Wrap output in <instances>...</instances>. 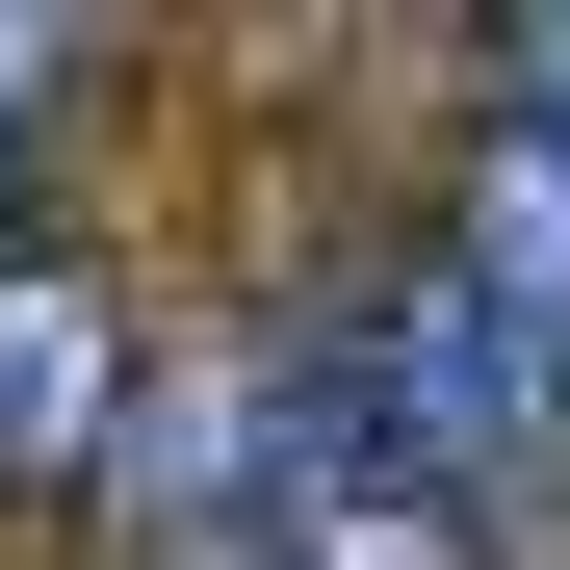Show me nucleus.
<instances>
[{"mask_svg": "<svg viewBox=\"0 0 570 570\" xmlns=\"http://www.w3.org/2000/svg\"><path fill=\"white\" fill-rule=\"evenodd\" d=\"M312 363H337V415L390 441L441 519H519V493H544V441H570V390L519 363V312H493L466 259H390V285H363V312H337Z\"/></svg>", "mask_w": 570, "mask_h": 570, "instance_id": "nucleus-1", "label": "nucleus"}, {"mask_svg": "<svg viewBox=\"0 0 570 570\" xmlns=\"http://www.w3.org/2000/svg\"><path fill=\"white\" fill-rule=\"evenodd\" d=\"M105 415H130V337H105V285L0 259V493H52V466H105Z\"/></svg>", "mask_w": 570, "mask_h": 570, "instance_id": "nucleus-2", "label": "nucleus"}, {"mask_svg": "<svg viewBox=\"0 0 570 570\" xmlns=\"http://www.w3.org/2000/svg\"><path fill=\"white\" fill-rule=\"evenodd\" d=\"M466 285H493V312H519V363H544V390H570V156H466V234H441Z\"/></svg>", "mask_w": 570, "mask_h": 570, "instance_id": "nucleus-3", "label": "nucleus"}, {"mask_svg": "<svg viewBox=\"0 0 570 570\" xmlns=\"http://www.w3.org/2000/svg\"><path fill=\"white\" fill-rule=\"evenodd\" d=\"M52 105H78V27L0 0V259H27V181H52Z\"/></svg>", "mask_w": 570, "mask_h": 570, "instance_id": "nucleus-4", "label": "nucleus"}, {"mask_svg": "<svg viewBox=\"0 0 570 570\" xmlns=\"http://www.w3.org/2000/svg\"><path fill=\"white\" fill-rule=\"evenodd\" d=\"M519 156H570V27H519Z\"/></svg>", "mask_w": 570, "mask_h": 570, "instance_id": "nucleus-5", "label": "nucleus"}, {"mask_svg": "<svg viewBox=\"0 0 570 570\" xmlns=\"http://www.w3.org/2000/svg\"><path fill=\"white\" fill-rule=\"evenodd\" d=\"M181 570H259V544H181Z\"/></svg>", "mask_w": 570, "mask_h": 570, "instance_id": "nucleus-6", "label": "nucleus"}]
</instances>
